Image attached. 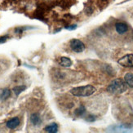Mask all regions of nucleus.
I'll return each mask as SVG.
<instances>
[{
	"label": "nucleus",
	"mask_w": 133,
	"mask_h": 133,
	"mask_svg": "<svg viewBox=\"0 0 133 133\" xmlns=\"http://www.w3.org/2000/svg\"><path fill=\"white\" fill-rule=\"evenodd\" d=\"M96 88L91 85L77 87L70 90V93L76 97H88L94 94Z\"/></svg>",
	"instance_id": "2"
},
{
	"label": "nucleus",
	"mask_w": 133,
	"mask_h": 133,
	"mask_svg": "<svg viewBox=\"0 0 133 133\" xmlns=\"http://www.w3.org/2000/svg\"><path fill=\"white\" fill-rule=\"evenodd\" d=\"M86 112V109L84 108V106H80L79 108H78L76 110H75V114L77 115V116H83L84 114V113Z\"/></svg>",
	"instance_id": "13"
},
{
	"label": "nucleus",
	"mask_w": 133,
	"mask_h": 133,
	"mask_svg": "<svg viewBox=\"0 0 133 133\" xmlns=\"http://www.w3.org/2000/svg\"><path fill=\"white\" fill-rule=\"evenodd\" d=\"M6 125H7L8 128H9V129H11V130L16 129L17 127L20 125V119L17 117L12 118L8 121Z\"/></svg>",
	"instance_id": "5"
},
{
	"label": "nucleus",
	"mask_w": 133,
	"mask_h": 133,
	"mask_svg": "<svg viewBox=\"0 0 133 133\" xmlns=\"http://www.w3.org/2000/svg\"><path fill=\"white\" fill-rule=\"evenodd\" d=\"M77 28V25H74L73 26H69V27H67L66 29L67 30H74V29Z\"/></svg>",
	"instance_id": "15"
},
{
	"label": "nucleus",
	"mask_w": 133,
	"mask_h": 133,
	"mask_svg": "<svg viewBox=\"0 0 133 133\" xmlns=\"http://www.w3.org/2000/svg\"><path fill=\"white\" fill-rule=\"evenodd\" d=\"M26 89V87L24 85H21V86H16L13 88V91L14 93L16 94V96H19L22 91H24Z\"/></svg>",
	"instance_id": "12"
},
{
	"label": "nucleus",
	"mask_w": 133,
	"mask_h": 133,
	"mask_svg": "<svg viewBox=\"0 0 133 133\" xmlns=\"http://www.w3.org/2000/svg\"><path fill=\"white\" fill-rule=\"evenodd\" d=\"M118 63L125 68H133V54H128L118 61Z\"/></svg>",
	"instance_id": "4"
},
{
	"label": "nucleus",
	"mask_w": 133,
	"mask_h": 133,
	"mask_svg": "<svg viewBox=\"0 0 133 133\" xmlns=\"http://www.w3.org/2000/svg\"><path fill=\"white\" fill-rule=\"evenodd\" d=\"M60 65L63 67H69V66H71L72 65V61L68 58V57H65V56H62L61 57V59H60Z\"/></svg>",
	"instance_id": "9"
},
{
	"label": "nucleus",
	"mask_w": 133,
	"mask_h": 133,
	"mask_svg": "<svg viewBox=\"0 0 133 133\" xmlns=\"http://www.w3.org/2000/svg\"><path fill=\"white\" fill-rule=\"evenodd\" d=\"M115 29H116V31L119 34H123L124 33H126L128 30V26L125 23H117L115 25Z\"/></svg>",
	"instance_id": "7"
},
{
	"label": "nucleus",
	"mask_w": 133,
	"mask_h": 133,
	"mask_svg": "<svg viewBox=\"0 0 133 133\" xmlns=\"http://www.w3.org/2000/svg\"><path fill=\"white\" fill-rule=\"evenodd\" d=\"M124 81L126 82V83L128 84V87L133 88V74L131 73L127 74L124 77Z\"/></svg>",
	"instance_id": "11"
},
{
	"label": "nucleus",
	"mask_w": 133,
	"mask_h": 133,
	"mask_svg": "<svg viewBox=\"0 0 133 133\" xmlns=\"http://www.w3.org/2000/svg\"><path fill=\"white\" fill-rule=\"evenodd\" d=\"M8 37H3V38H0V43H3L6 41V39H7Z\"/></svg>",
	"instance_id": "16"
},
{
	"label": "nucleus",
	"mask_w": 133,
	"mask_h": 133,
	"mask_svg": "<svg viewBox=\"0 0 133 133\" xmlns=\"http://www.w3.org/2000/svg\"><path fill=\"white\" fill-rule=\"evenodd\" d=\"M96 119V117L95 116H92V115H90L88 116V118H87V121H88V122H94Z\"/></svg>",
	"instance_id": "14"
},
{
	"label": "nucleus",
	"mask_w": 133,
	"mask_h": 133,
	"mask_svg": "<svg viewBox=\"0 0 133 133\" xmlns=\"http://www.w3.org/2000/svg\"><path fill=\"white\" fill-rule=\"evenodd\" d=\"M128 89V84L122 78H116L109 84L107 91L112 94H122Z\"/></svg>",
	"instance_id": "1"
},
{
	"label": "nucleus",
	"mask_w": 133,
	"mask_h": 133,
	"mask_svg": "<svg viewBox=\"0 0 133 133\" xmlns=\"http://www.w3.org/2000/svg\"><path fill=\"white\" fill-rule=\"evenodd\" d=\"M69 46H70V48L74 51V52H77V53H81L85 50L84 43L82 41H80L79 39L74 38V39L70 40Z\"/></svg>",
	"instance_id": "3"
},
{
	"label": "nucleus",
	"mask_w": 133,
	"mask_h": 133,
	"mask_svg": "<svg viewBox=\"0 0 133 133\" xmlns=\"http://www.w3.org/2000/svg\"><path fill=\"white\" fill-rule=\"evenodd\" d=\"M30 122L34 126H39L42 123V119L40 115L38 113H34L33 114H31L30 116Z\"/></svg>",
	"instance_id": "6"
},
{
	"label": "nucleus",
	"mask_w": 133,
	"mask_h": 133,
	"mask_svg": "<svg viewBox=\"0 0 133 133\" xmlns=\"http://www.w3.org/2000/svg\"><path fill=\"white\" fill-rule=\"evenodd\" d=\"M11 96V91L8 88H5L0 91V99L2 101L8 100Z\"/></svg>",
	"instance_id": "10"
},
{
	"label": "nucleus",
	"mask_w": 133,
	"mask_h": 133,
	"mask_svg": "<svg viewBox=\"0 0 133 133\" xmlns=\"http://www.w3.org/2000/svg\"><path fill=\"white\" fill-rule=\"evenodd\" d=\"M44 131L46 132H49V133H56L58 131V126H57L56 123H52L48 125L47 127H45Z\"/></svg>",
	"instance_id": "8"
}]
</instances>
